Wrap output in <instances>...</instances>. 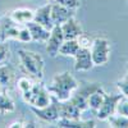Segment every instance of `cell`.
<instances>
[{
    "instance_id": "16",
    "label": "cell",
    "mask_w": 128,
    "mask_h": 128,
    "mask_svg": "<svg viewBox=\"0 0 128 128\" xmlns=\"http://www.w3.org/2000/svg\"><path fill=\"white\" fill-rule=\"evenodd\" d=\"M58 127L62 128H94L96 127L95 120L88 119V120H82L81 118L78 119H68V118H59L56 120Z\"/></svg>"
},
{
    "instance_id": "30",
    "label": "cell",
    "mask_w": 128,
    "mask_h": 128,
    "mask_svg": "<svg viewBox=\"0 0 128 128\" xmlns=\"http://www.w3.org/2000/svg\"><path fill=\"white\" fill-rule=\"evenodd\" d=\"M26 123H27V122L18 120V122H14V123H12V124H9L8 127H10V128H14V127H19V128H22V127H26Z\"/></svg>"
},
{
    "instance_id": "28",
    "label": "cell",
    "mask_w": 128,
    "mask_h": 128,
    "mask_svg": "<svg viewBox=\"0 0 128 128\" xmlns=\"http://www.w3.org/2000/svg\"><path fill=\"white\" fill-rule=\"evenodd\" d=\"M77 41H78L80 48H86V49H90L91 48V44H92V40L90 38V36L84 35V34H81L77 37Z\"/></svg>"
},
{
    "instance_id": "12",
    "label": "cell",
    "mask_w": 128,
    "mask_h": 128,
    "mask_svg": "<svg viewBox=\"0 0 128 128\" xmlns=\"http://www.w3.org/2000/svg\"><path fill=\"white\" fill-rule=\"evenodd\" d=\"M60 27H62V31H63L64 40H74V38H77L81 34H83L80 22L74 17L66 20L63 24H60Z\"/></svg>"
},
{
    "instance_id": "27",
    "label": "cell",
    "mask_w": 128,
    "mask_h": 128,
    "mask_svg": "<svg viewBox=\"0 0 128 128\" xmlns=\"http://www.w3.org/2000/svg\"><path fill=\"white\" fill-rule=\"evenodd\" d=\"M52 3H58L59 5H63L69 9H77L80 6V0H51Z\"/></svg>"
},
{
    "instance_id": "14",
    "label": "cell",
    "mask_w": 128,
    "mask_h": 128,
    "mask_svg": "<svg viewBox=\"0 0 128 128\" xmlns=\"http://www.w3.org/2000/svg\"><path fill=\"white\" fill-rule=\"evenodd\" d=\"M81 114L82 112L69 99L64 101H59V118L78 119L81 118Z\"/></svg>"
},
{
    "instance_id": "8",
    "label": "cell",
    "mask_w": 128,
    "mask_h": 128,
    "mask_svg": "<svg viewBox=\"0 0 128 128\" xmlns=\"http://www.w3.org/2000/svg\"><path fill=\"white\" fill-rule=\"evenodd\" d=\"M64 42L63 31L59 24H55L50 31V36L46 41V51L50 56H56L59 54V48Z\"/></svg>"
},
{
    "instance_id": "3",
    "label": "cell",
    "mask_w": 128,
    "mask_h": 128,
    "mask_svg": "<svg viewBox=\"0 0 128 128\" xmlns=\"http://www.w3.org/2000/svg\"><path fill=\"white\" fill-rule=\"evenodd\" d=\"M22 98L27 104H30V106H36V108H44L51 101L50 92L46 90V87L37 82H35L31 90L22 92Z\"/></svg>"
},
{
    "instance_id": "13",
    "label": "cell",
    "mask_w": 128,
    "mask_h": 128,
    "mask_svg": "<svg viewBox=\"0 0 128 128\" xmlns=\"http://www.w3.org/2000/svg\"><path fill=\"white\" fill-rule=\"evenodd\" d=\"M50 9H51V3L35 10V16H34V22L41 24L49 31H51V28L54 27V23H52L51 16H50Z\"/></svg>"
},
{
    "instance_id": "26",
    "label": "cell",
    "mask_w": 128,
    "mask_h": 128,
    "mask_svg": "<svg viewBox=\"0 0 128 128\" xmlns=\"http://www.w3.org/2000/svg\"><path fill=\"white\" fill-rule=\"evenodd\" d=\"M17 40H18L19 42H30V41H32L31 34H30V31H28V28H27L26 26L19 28V32H18V37H17Z\"/></svg>"
},
{
    "instance_id": "21",
    "label": "cell",
    "mask_w": 128,
    "mask_h": 128,
    "mask_svg": "<svg viewBox=\"0 0 128 128\" xmlns=\"http://www.w3.org/2000/svg\"><path fill=\"white\" fill-rule=\"evenodd\" d=\"M104 90L102 87L94 91L90 96H88V100H87V104H88V108H91L92 110H98L101 104H102V100H104Z\"/></svg>"
},
{
    "instance_id": "31",
    "label": "cell",
    "mask_w": 128,
    "mask_h": 128,
    "mask_svg": "<svg viewBox=\"0 0 128 128\" xmlns=\"http://www.w3.org/2000/svg\"><path fill=\"white\" fill-rule=\"evenodd\" d=\"M0 91H2V87H0Z\"/></svg>"
},
{
    "instance_id": "10",
    "label": "cell",
    "mask_w": 128,
    "mask_h": 128,
    "mask_svg": "<svg viewBox=\"0 0 128 128\" xmlns=\"http://www.w3.org/2000/svg\"><path fill=\"white\" fill-rule=\"evenodd\" d=\"M94 67L91 51L86 48H80L74 55V69L77 72H87Z\"/></svg>"
},
{
    "instance_id": "23",
    "label": "cell",
    "mask_w": 128,
    "mask_h": 128,
    "mask_svg": "<svg viewBox=\"0 0 128 128\" xmlns=\"http://www.w3.org/2000/svg\"><path fill=\"white\" fill-rule=\"evenodd\" d=\"M34 84H35V82L31 80V77L28 78V77H26V76L18 78V81H17V87H18V90H19L20 92H24V91L31 90L32 87H34Z\"/></svg>"
},
{
    "instance_id": "9",
    "label": "cell",
    "mask_w": 128,
    "mask_h": 128,
    "mask_svg": "<svg viewBox=\"0 0 128 128\" xmlns=\"http://www.w3.org/2000/svg\"><path fill=\"white\" fill-rule=\"evenodd\" d=\"M19 24L16 23L9 16H5L0 19V41L5 42L9 38L17 40L18 32H19Z\"/></svg>"
},
{
    "instance_id": "17",
    "label": "cell",
    "mask_w": 128,
    "mask_h": 128,
    "mask_svg": "<svg viewBox=\"0 0 128 128\" xmlns=\"http://www.w3.org/2000/svg\"><path fill=\"white\" fill-rule=\"evenodd\" d=\"M34 16H35V10H31L28 8L14 9L9 14V17L18 24H26V23L31 22V20H34Z\"/></svg>"
},
{
    "instance_id": "19",
    "label": "cell",
    "mask_w": 128,
    "mask_h": 128,
    "mask_svg": "<svg viewBox=\"0 0 128 128\" xmlns=\"http://www.w3.org/2000/svg\"><path fill=\"white\" fill-rule=\"evenodd\" d=\"M80 45L77 38L74 40H64V42L62 44V46L59 48V54L64 55V56H74L76 52L78 51Z\"/></svg>"
},
{
    "instance_id": "25",
    "label": "cell",
    "mask_w": 128,
    "mask_h": 128,
    "mask_svg": "<svg viewBox=\"0 0 128 128\" xmlns=\"http://www.w3.org/2000/svg\"><path fill=\"white\" fill-rule=\"evenodd\" d=\"M116 87L119 88L123 98H128V72L126 73V76L122 80H119L116 82Z\"/></svg>"
},
{
    "instance_id": "24",
    "label": "cell",
    "mask_w": 128,
    "mask_h": 128,
    "mask_svg": "<svg viewBox=\"0 0 128 128\" xmlns=\"http://www.w3.org/2000/svg\"><path fill=\"white\" fill-rule=\"evenodd\" d=\"M116 114H120V115H126L128 116V98H122L118 104H116Z\"/></svg>"
},
{
    "instance_id": "4",
    "label": "cell",
    "mask_w": 128,
    "mask_h": 128,
    "mask_svg": "<svg viewBox=\"0 0 128 128\" xmlns=\"http://www.w3.org/2000/svg\"><path fill=\"white\" fill-rule=\"evenodd\" d=\"M101 88V83H86L83 82L81 84H78V87L73 91V94L70 95L69 100L77 106V108L81 110V112H84L86 109H88V104H87V100H88V96L96 91Z\"/></svg>"
},
{
    "instance_id": "29",
    "label": "cell",
    "mask_w": 128,
    "mask_h": 128,
    "mask_svg": "<svg viewBox=\"0 0 128 128\" xmlns=\"http://www.w3.org/2000/svg\"><path fill=\"white\" fill-rule=\"evenodd\" d=\"M8 58H9V49L3 41H0V66L4 64Z\"/></svg>"
},
{
    "instance_id": "5",
    "label": "cell",
    "mask_w": 128,
    "mask_h": 128,
    "mask_svg": "<svg viewBox=\"0 0 128 128\" xmlns=\"http://www.w3.org/2000/svg\"><path fill=\"white\" fill-rule=\"evenodd\" d=\"M94 66H105L110 58V45L105 37H96L92 40L90 48Z\"/></svg>"
},
{
    "instance_id": "1",
    "label": "cell",
    "mask_w": 128,
    "mask_h": 128,
    "mask_svg": "<svg viewBox=\"0 0 128 128\" xmlns=\"http://www.w3.org/2000/svg\"><path fill=\"white\" fill-rule=\"evenodd\" d=\"M77 87H78L77 80L69 72H63L52 77L51 83L46 86V90L59 101H64L70 98V95Z\"/></svg>"
},
{
    "instance_id": "20",
    "label": "cell",
    "mask_w": 128,
    "mask_h": 128,
    "mask_svg": "<svg viewBox=\"0 0 128 128\" xmlns=\"http://www.w3.org/2000/svg\"><path fill=\"white\" fill-rule=\"evenodd\" d=\"M14 110H16V105L12 98L9 95H6L5 92L0 91V114L13 113Z\"/></svg>"
},
{
    "instance_id": "18",
    "label": "cell",
    "mask_w": 128,
    "mask_h": 128,
    "mask_svg": "<svg viewBox=\"0 0 128 128\" xmlns=\"http://www.w3.org/2000/svg\"><path fill=\"white\" fill-rule=\"evenodd\" d=\"M13 78H14V69L5 63L2 64L0 66V87H9L12 84Z\"/></svg>"
},
{
    "instance_id": "11",
    "label": "cell",
    "mask_w": 128,
    "mask_h": 128,
    "mask_svg": "<svg viewBox=\"0 0 128 128\" xmlns=\"http://www.w3.org/2000/svg\"><path fill=\"white\" fill-rule=\"evenodd\" d=\"M50 16H51V20L55 24H63L66 20H68L69 18L74 17L73 9L66 8L63 5H59L58 3H51V9H50Z\"/></svg>"
},
{
    "instance_id": "2",
    "label": "cell",
    "mask_w": 128,
    "mask_h": 128,
    "mask_svg": "<svg viewBox=\"0 0 128 128\" xmlns=\"http://www.w3.org/2000/svg\"><path fill=\"white\" fill-rule=\"evenodd\" d=\"M17 54L20 62V67H22L24 73H27L36 82L44 78L45 62L40 54H37L35 51L26 50V49H18Z\"/></svg>"
},
{
    "instance_id": "22",
    "label": "cell",
    "mask_w": 128,
    "mask_h": 128,
    "mask_svg": "<svg viewBox=\"0 0 128 128\" xmlns=\"http://www.w3.org/2000/svg\"><path fill=\"white\" fill-rule=\"evenodd\" d=\"M106 120L109 122L110 127H113V128H128V116H126V115L113 114Z\"/></svg>"
},
{
    "instance_id": "7",
    "label": "cell",
    "mask_w": 128,
    "mask_h": 128,
    "mask_svg": "<svg viewBox=\"0 0 128 128\" xmlns=\"http://www.w3.org/2000/svg\"><path fill=\"white\" fill-rule=\"evenodd\" d=\"M31 110L35 113L37 118L45 122H56L59 119V100L51 95V101L49 105L44 106V108L31 106Z\"/></svg>"
},
{
    "instance_id": "6",
    "label": "cell",
    "mask_w": 128,
    "mask_h": 128,
    "mask_svg": "<svg viewBox=\"0 0 128 128\" xmlns=\"http://www.w3.org/2000/svg\"><path fill=\"white\" fill-rule=\"evenodd\" d=\"M123 98V95L119 94H106L104 92V100H102V104L101 106L96 110L98 112V118L100 120H106L109 118L110 115L115 114V110H116V104H118V101Z\"/></svg>"
},
{
    "instance_id": "15",
    "label": "cell",
    "mask_w": 128,
    "mask_h": 128,
    "mask_svg": "<svg viewBox=\"0 0 128 128\" xmlns=\"http://www.w3.org/2000/svg\"><path fill=\"white\" fill-rule=\"evenodd\" d=\"M24 26L30 31L32 41H37V42H46L48 41V38L50 36V31L46 30L45 27H42L41 24L34 22V20H31V22L26 23Z\"/></svg>"
}]
</instances>
